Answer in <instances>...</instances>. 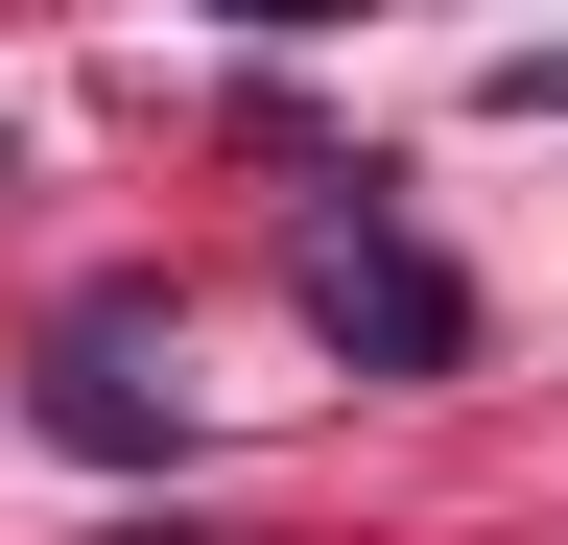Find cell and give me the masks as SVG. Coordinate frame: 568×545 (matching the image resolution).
<instances>
[{
  "label": "cell",
  "mask_w": 568,
  "mask_h": 545,
  "mask_svg": "<svg viewBox=\"0 0 568 545\" xmlns=\"http://www.w3.org/2000/svg\"><path fill=\"white\" fill-rule=\"evenodd\" d=\"M308 309L355 332V356H403V380H450V356H474V285H450L426 238H379V214H332V238H308Z\"/></svg>",
  "instance_id": "6da1fadb"
},
{
  "label": "cell",
  "mask_w": 568,
  "mask_h": 545,
  "mask_svg": "<svg viewBox=\"0 0 568 545\" xmlns=\"http://www.w3.org/2000/svg\"><path fill=\"white\" fill-rule=\"evenodd\" d=\"M48 427H71V451H166V403L119 380V332H71V356H48Z\"/></svg>",
  "instance_id": "7a4b0ae2"
}]
</instances>
